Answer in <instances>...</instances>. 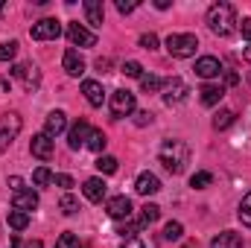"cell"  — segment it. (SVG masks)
I'll use <instances>...</instances> for the list:
<instances>
[{"label":"cell","instance_id":"cell-2","mask_svg":"<svg viewBox=\"0 0 251 248\" xmlns=\"http://www.w3.org/2000/svg\"><path fill=\"white\" fill-rule=\"evenodd\" d=\"M207 26L213 35L219 38H228L234 29H237V15H234V6L231 3H213L207 9Z\"/></svg>","mask_w":251,"mask_h":248},{"label":"cell","instance_id":"cell-46","mask_svg":"<svg viewBox=\"0 0 251 248\" xmlns=\"http://www.w3.org/2000/svg\"><path fill=\"white\" fill-rule=\"evenodd\" d=\"M243 59H246V62H251V44H249V47H243Z\"/></svg>","mask_w":251,"mask_h":248},{"label":"cell","instance_id":"cell-15","mask_svg":"<svg viewBox=\"0 0 251 248\" xmlns=\"http://www.w3.org/2000/svg\"><path fill=\"white\" fill-rule=\"evenodd\" d=\"M82 94H85L88 105H94V108L105 102V91H102V85L94 82V79H85V82H82Z\"/></svg>","mask_w":251,"mask_h":248},{"label":"cell","instance_id":"cell-39","mask_svg":"<svg viewBox=\"0 0 251 248\" xmlns=\"http://www.w3.org/2000/svg\"><path fill=\"white\" fill-rule=\"evenodd\" d=\"M134 9H137L134 0H117V12H120V15H128V12H134Z\"/></svg>","mask_w":251,"mask_h":248},{"label":"cell","instance_id":"cell-27","mask_svg":"<svg viewBox=\"0 0 251 248\" xmlns=\"http://www.w3.org/2000/svg\"><path fill=\"white\" fill-rule=\"evenodd\" d=\"M234 120H237V114L225 108V111H219V114L213 117V128H216V131H225L228 125H234Z\"/></svg>","mask_w":251,"mask_h":248},{"label":"cell","instance_id":"cell-28","mask_svg":"<svg viewBox=\"0 0 251 248\" xmlns=\"http://www.w3.org/2000/svg\"><path fill=\"white\" fill-rule=\"evenodd\" d=\"M97 170H100L102 175H114V173H117V158H111V155H102V158L97 161Z\"/></svg>","mask_w":251,"mask_h":248},{"label":"cell","instance_id":"cell-37","mask_svg":"<svg viewBox=\"0 0 251 248\" xmlns=\"http://www.w3.org/2000/svg\"><path fill=\"white\" fill-rule=\"evenodd\" d=\"M56 248H79V240H76V234H62L59 237V243H56Z\"/></svg>","mask_w":251,"mask_h":248},{"label":"cell","instance_id":"cell-1","mask_svg":"<svg viewBox=\"0 0 251 248\" xmlns=\"http://www.w3.org/2000/svg\"><path fill=\"white\" fill-rule=\"evenodd\" d=\"M158 158H161V164H164V170H167V173L178 175V173H184V167H187L190 149H187V143H184V140H164V143H161Z\"/></svg>","mask_w":251,"mask_h":248},{"label":"cell","instance_id":"cell-30","mask_svg":"<svg viewBox=\"0 0 251 248\" xmlns=\"http://www.w3.org/2000/svg\"><path fill=\"white\" fill-rule=\"evenodd\" d=\"M59 207H62V213H64V216H73V213L79 210V198L67 193V196H62V201H59Z\"/></svg>","mask_w":251,"mask_h":248},{"label":"cell","instance_id":"cell-38","mask_svg":"<svg viewBox=\"0 0 251 248\" xmlns=\"http://www.w3.org/2000/svg\"><path fill=\"white\" fill-rule=\"evenodd\" d=\"M140 47H143V50H155V47H158V35H155V32L140 35Z\"/></svg>","mask_w":251,"mask_h":248},{"label":"cell","instance_id":"cell-43","mask_svg":"<svg viewBox=\"0 0 251 248\" xmlns=\"http://www.w3.org/2000/svg\"><path fill=\"white\" fill-rule=\"evenodd\" d=\"M9 187H12V193H18V190H24V181H21L18 175H12V178H9Z\"/></svg>","mask_w":251,"mask_h":248},{"label":"cell","instance_id":"cell-48","mask_svg":"<svg viewBox=\"0 0 251 248\" xmlns=\"http://www.w3.org/2000/svg\"><path fill=\"white\" fill-rule=\"evenodd\" d=\"M29 248H44V243H41V240H35V243H32Z\"/></svg>","mask_w":251,"mask_h":248},{"label":"cell","instance_id":"cell-45","mask_svg":"<svg viewBox=\"0 0 251 248\" xmlns=\"http://www.w3.org/2000/svg\"><path fill=\"white\" fill-rule=\"evenodd\" d=\"M237 82H240L237 73H225V85H237Z\"/></svg>","mask_w":251,"mask_h":248},{"label":"cell","instance_id":"cell-24","mask_svg":"<svg viewBox=\"0 0 251 248\" xmlns=\"http://www.w3.org/2000/svg\"><path fill=\"white\" fill-rule=\"evenodd\" d=\"M105 143H108V140H105V134H102L100 128H91V134H88V143H85V146H88L91 152H102V149H105Z\"/></svg>","mask_w":251,"mask_h":248},{"label":"cell","instance_id":"cell-21","mask_svg":"<svg viewBox=\"0 0 251 248\" xmlns=\"http://www.w3.org/2000/svg\"><path fill=\"white\" fill-rule=\"evenodd\" d=\"M62 64H64V70H67L70 76H82V73H85V59H82L76 50H67L64 59H62Z\"/></svg>","mask_w":251,"mask_h":248},{"label":"cell","instance_id":"cell-8","mask_svg":"<svg viewBox=\"0 0 251 248\" xmlns=\"http://www.w3.org/2000/svg\"><path fill=\"white\" fill-rule=\"evenodd\" d=\"M67 38H70V44L73 47H94L97 44V35L91 32V29H85L82 24H67Z\"/></svg>","mask_w":251,"mask_h":248},{"label":"cell","instance_id":"cell-20","mask_svg":"<svg viewBox=\"0 0 251 248\" xmlns=\"http://www.w3.org/2000/svg\"><path fill=\"white\" fill-rule=\"evenodd\" d=\"M210 248H243V237L234 231H222L210 240Z\"/></svg>","mask_w":251,"mask_h":248},{"label":"cell","instance_id":"cell-31","mask_svg":"<svg viewBox=\"0 0 251 248\" xmlns=\"http://www.w3.org/2000/svg\"><path fill=\"white\" fill-rule=\"evenodd\" d=\"M32 181H35V187H47L53 181V173H50L47 167H38V170L32 173Z\"/></svg>","mask_w":251,"mask_h":248},{"label":"cell","instance_id":"cell-26","mask_svg":"<svg viewBox=\"0 0 251 248\" xmlns=\"http://www.w3.org/2000/svg\"><path fill=\"white\" fill-rule=\"evenodd\" d=\"M29 225V213H24V210H9V228L12 231H24Z\"/></svg>","mask_w":251,"mask_h":248},{"label":"cell","instance_id":"cell-6","mask_svg":"<svg viewBox=\"0 0 251 248\" xmlns=\"http://www.w3.org/2000/svg\"><path fill=\"white\" fill-rule=\"evenodd\" d=\"M29 35H32L35 41H53V38H59V35H62V24H59L56 18H44V21L32 24Z\"/></svg>","mask_w":251,"mask_h":248},{"label":"cell","instance_id":"cell-32","mask_svg":"<svg viewBox=\"0 0 251 248\" xmlns=\"http://www.w3.org/2000/svg\"><path fill=\"white\" fill-rule=\"evenodd\" d=\"M18 53V41H3L0 44V62H12Z\"/></svg>","mask_w":251,"mask_h":248},{"label":"cell","instance_id":"cell-47","mask_svg":"<svg viewBox=\"0 0 251 248\" xmlns=\"http://www.w3.org/2000/svg\"><path fill=\"white\" fill-rule=\"evenodd\" d=\"M9 248H21V240H18V237H12V246Z\"/></svg>","mask_w":251,"mask_h":248},{"label":"cell","instance_id":"cell-10","mask_svg":"<svg viewBox=\"0 0 251 248\" xmlns=\"http://www.w3.org/2000/svg\"><path fill=\"white\" fill-rule=\"evenodd\" d=\"M12 207L15 210H24V213H29V210H35L38 207V196H35V190H18V193H12Z\"/></svg>","mask_w":251,"mask_h":248},{"label":"cell","instance_id":"cell-12","mask_svg":"<svg viewBox=\"0 0 251 248\" xmlns=\"http://www.w3.org/2000/svg\"><path fill=\"white\" fill-rule=\"evenodd\" d=\"M29 152H32L35 158H41V161H50V158H53V137H47L44 131L35 134L32 143H29Z\"/></svg>","mask_w":251,"mask_h":248},{"label":"cell","instance_id":"cell-22","mask_svg":"<svg viewBox=\"0 0 251 248\" xmlns=\"http://www.w3.org/2000/svg\"><path fill=\"white\" fill-rule=\"evenodd\" d=\"M199 94H201V105H204V108H210V105H216V102L222 99V94H225V91H222V85H204Z\"/></svg>","mask_w":251,"mask_h":248},{"label":"cell","instance_id":"cell-29","mask_svg":"<svg viewBox=\"0 0 251 248\" xmlns=\"http://www.w3.org/2000/svg\"><path fill=\"white\" fill-rule=\"evenodd\" d=\"M140 228H143V222H128V219H126L123 225H117V234L126 237V240H134V234H137Z\"/></svg>","mask_w":251,"mask_h":248},{"label":"cell","instance_id":"cell-17","mask_svg":"<svg viewBox=\"0 0 251 248\" xmlns=\"http://www.w3.org/2000/svg\"><path fill=\"white\" fill-rule=\"evenodd\" d=\"M134 190H137L140 196H155V193L161 190V181H158V175H152V173H140L137 181H134Z\"/></svg>","mask_w":251,"mask_h":248},{"label":"cell","instance_id":"cell-42","mask_svg":"<svg viewBox=\"0 0 251 248\" xmlns=\"http://www.w3.org/2000/svg\"><path fill=\"white\" fill-rule=\"evenodd\" d=\"M53 181H56L59 187H64V190H70V187H73V178H70V175H56Z\"/></svg>","mask_w":251,"mask_h":248},{"label":"cell","instance_id":"cell-25","mask_svg":"<svg viewBox=\"0 0 251 248\" xmlns=\"http://www.w3.org/2000/svg\"><path fill=\"white\" fill-rule=\"evenodd\" d=\"M158 219H161V207L146 201V204L140 207V222H143V225H152V222H158Z\"/></svg>","mask_w":251,"mask_h":248},{"label":"cell","instance_id":"cell-34","mask_svg":"<svg viewBox=\"0 0 251 248\" xmlns=\"http://www.w3.org/2000/svg\"><path fill=\"white\" fill-rule=\"evenodd\" d=\"M213 184V175L210 173H196L193 178H190V187H196V190H204V187Z\"/></svg>","mask_w":251,"mask_h":248},{"label":"cell","instance_id":"cell-16","mask_svg":"<svg viewBox=\"0 0 251 248\" xmlns=\"http://www.w3.org/2000/svg\"><path fill=\"white\" fill-rule=\"evenodd\" d=\"M64 128H67L64 111H50L47 120H44V134H47V137H56V134H62Z\"/></svg>","mask_w":251,"mask_h":248},{"label":"cell","instance_id":"cell-18","mask_svg":"<svg viewBox=\"0 0 251 248\" xmlns=\"http://www.w3.org/2000/svg\"><path fill=\"white\" fill-rule=\"evenodd\" d=\"M82 9H85V18H88L91 26H102V21H105V9H102L100 0H85Z\"/></svg>","mask_w":251,"mask_h":248},{"label":"cell","instance_id":"cell-36","mask_svg":"<svg viewBox=\"0 0 251 248\" xmlns=\"http://www.w3.org/2000/svg\"><path fill=\"white\" fill-rule=\"evenodd\" d=\"M120 73L131 76V79H140V76H143V67H140V62H126L123 67H120Z\"/></svg>","mask_w":251,"mask_h":248},{"label":"cell","instance_id":"cell-19","mask_svg":"<svg viewBox=\"0 0 251 248\" xmlns=\"http://www.w3.org/2000/svg\"><path fill=\"white\" fill-rule=\"evenodd\" d=\"M105 190H108V187H105L102 178H88L85 187H82V193H85L88 201H102V198H105Z\"/></svg>","mask_w":251,"mask_h":248},{"label":"cell","instance_id":"cell-35","mask_svg":"<svg viewBox=\"0 0 251 248\" xmlns=\"http://www.w3.org/2000/svg\"><path fill=\"white\" fill-rule=\"evenodd\" d=\"M181 234H184V228H181V222H170L167 228H164V240H181Z\"/></svg>","mask_w":251,"mask_h":248},{"label":"cell","instance_id":"cell-14","mask_svg":"<svg viewBox=\"0 0 251 248\" xmlns=\"http://www.w3.org/2000/svg\"><path fill=\"white\" fill-rule=\"evenodd\" d=\"M88 134H91V125H88V120L73 123V128L67 131V143H70V149H82V146L88 143Z\"/></svg>","mask_w":251,"mask_h":248},{"label":"cell","instance_id":"cell-23","mask_svg":"<svg viewBox=\"0 0 251 248\" xmlns=\"http://www.w3.org/2000/svg\"><path fill=\"white\" fill-rule=\"evenodd\" d=\"M140 88H143V94H158V91L164 88V82H161L155 73H143V76H140Z\"/></svg>","mask_w":251,"mask_h":248},{"label":"cell","instance_id":"cell-11","mask_svg":"<svg viewBox=\"0 0 251 248\" xmlns=\"http://www.w3.org/2000/svg\"><path fill=\"white\" fill-rule=\"evenodd\" d=\"M105 210H108L111 219H128L131 216V198L128 196H114V198H108Z\"/></svg>","mask_w":251,"mask_h":248},{"label":"cell","instance_id":"cell-41","mask_svg":"<svg viewBox=\"0 0 251 248\" xmlns=\"http://www.w3.org/2000/svg\"><path fill=\"white\" fill-rule=\"evenodd\" d=\"M134 123H137V125H149V123H152V111H137Z\"/></svg>","mask_w":251,"mask_h":248},{"label":"cell","instance_id":"cell-5","mask_svg":"<svg viewBox=\"0 0 251 248\" xmlns=\"http://www.w3.org/2000/svg\"><path fill=\"white\" fill-rule=\"evenodd\" d=\"M190 94L187 82L184 79H178V76H173V79H167L164 82V102L167 105H178V102H184Z\"/></svg>","mask_w":251,"mask_h":248},{"label":"cell","instance_id":"cell-7","mask_svg":"<svg viewBox=\"0 0 251 248\" xmlns=\"http://www.w3.org/2000/svg\"><path fill=\"white\" fill-rule=\"evenodd\" d=\"M111 114L114 117H128L131 111H134V94L131 91H126V88H120V91H114L111 94Z\"/></svg>","mask_w":251,"mask_h":248},{"label":"cell","instance_id":"cell-4","mask_svg":"<svg viewBox=\"0 0 251 248\" xmlns=\"http://www.w3.org/2000/svg\"><path fill=\"white\" fill-rule=\"evenodd\" d=\"M21 125H24V123H21V114H15V111L0 117V155H3V152L12 146V140L18 137Z\"/></svg>","mask_w":251,"mask_h":248},{"label":"cell","instance_id":"cell-9","mask_svg":"<svg viewBox=\"0 0 251 248\" xmlns=\"http://www.w3.org/2000/svg\"><path fill=\"white\" fill-rule=\"evenodd\" d=\"M12 76L21 79V85H24L26 91L38 88V82H41V73H38L35 64H15V67H12Z\"/></svg>","mask_w":251,"mask_h":248},{"label":"cell","instance_id":"cell-44","mask_svg":"<svg viewBox=\"0 0 251 248\" xmlns=\"http://www.w3.org/2000/svg\"><path fill=\"white\" fill-rule=\"evenodd\" d=\"M123 248H146V246H143V243H140V240L134 237V240H126V243H123Z\"/></svg>","mask_w":251,"mask_h":248},{"label":"cell","instance_id":"cell-3","mask_svg":"<svg viewBox=\"0 0 251 248\" xmlns=\"http://www.w3.org/2000/svg\"><path fill=\"white\" fill-rule=\"evenodd\" d=\"M196 47H199V38L193 32H173L167 38V53L173 59H190V56H196Z\"/></svg>","mask_w":251,"mask_h":248},{"label":"cell","instance_id":"cell-33","mask_svg":"<svg viewBox=\"0 0 251 248\" xmlns=\"http://www.w3.org/2000/svg\"><path fill=\"white\" fill-rule=\"evenodd\" d=\"M237 213H240V222L251 228V193L243 198V201H240V210H237Z\"/></svg>","mask_w":251,"mask_h":248},{"label":"cell","instance_id":"cell-40","mask_svg":"<svg viewBox=\"0 0 251 248\" xmlns=\"http://www.w3.org/2000/svg\"><path fill=\"white\" fill-rule=\"evenodd\" d=\"M240 32H243L246 41H251V18H243V21H240Z\"/></svg>","mask_w":251,"mask_h":248},{"label":"cell","instance_id":"cell-13","mask_svg":"<svg viewBox=\"0 0 251 248\" xmlns=\"http://www.w3.org/2000/svg\"><path fill=\"white\" fill-rule=\"evenodd\" d=\"M219 73H222V62L216 56H201L196 62V76H201V79H213Z\"/></svg>","mask_w":251,"mask_h":248}]
</instances>
